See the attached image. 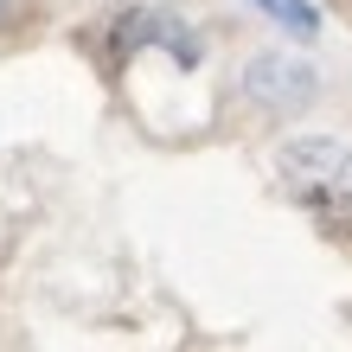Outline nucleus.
<instances>
[{"label": "nucleus", "instance_id": "7ed1b4c3", "mask_svg": "<svg viewBox=\"0 0 352 352\" xmlns=\"http://www.w3.org/2000/svg\"><path fill=\"white\" fill-rule=\"evenodd\" d=\"M256 13H269L288 38H320V13H314V0H250Z\"/></svg>", "mask_w": 352, "mask_h": 352}, {"label": "nucleus", "instance_id": "f03ea898", "mask_svg": "<svg viewBox=\"0 0 352 352\" xmlns=\"http://www.w3.org/2000/svg\"><path fill=\"white\" fill-rule=\"evenodd\" d=\"M243 90H250L269 116H295V109H307V102L320 96V77L307 65H295V58L263 52V58H250V71H243Z\"/></svg>", "mask_w": 352, "mask_h": 352}, {"label": "nucleus", "instance_id": "f257e3e1", "mask_svg": "<svg viewBox=\"0 0 352 352\" xmlns=\"http://www.w3.org/2000/svg\"><path fill=\"white\" fill-rule=\"evenodd\" d=\"M276 173L288 186V199L307 205L327 231L352 237V148L333 135H295L276 148Z\"/></svg>", "mask_w": 352, "mask_h": 352}, {"label": "nucleus", "instance_id": "20e7f679", "mask_svg": "<svg viewBox=\"0 0 352 352\" xmlns=\"http://www.w3.org/2000/svg\"><path fill=\"white\" fill-rule=\"evenodd\" d=\"M19 13V0H0V26H7V19Z\"/></svg>", "mask_w": 352, "mask_h": 352}]
</instances>
